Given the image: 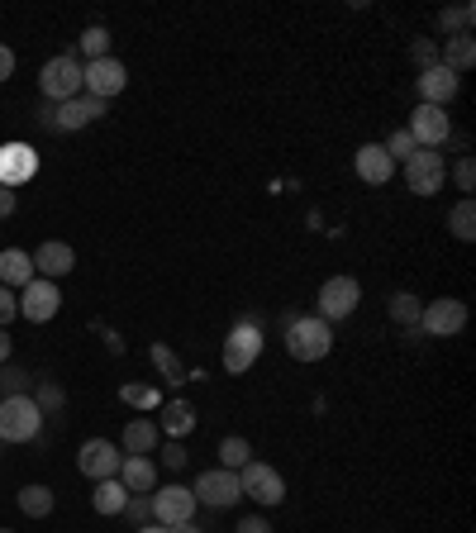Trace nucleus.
Returning <instances> with one entry per match:
<instances>
[{
	"mask_svg": "<svg viewBox=\"0 0 476 533\" xmlns=\"http://www.w3.org/2000/svg\"><path fill=\"white\" fill-rule=\"evenodd\" d=\"M419 329L424 334H434V338H453L467 329V305L453 296H443V300H429L424 310H419Z\"/></svg>",
	"mask_w": 476,
	"mask_h": 533,
	"instance_id": "obj_9",
	"label": "nucleus"
},
{
	"mask_svg": "<svg viewBox=\"0 0 476 533\" xmlns=\"http://www.w3.org/2000/svg\"><path fill=\"white\" fill-rule=\"evenodd\" d=\"M119 395H124L129 405H143V410H148V405H158V395H153V391H143V386H124Z\"/></svg>",
	"mask_w": 476,
	"mask_h": 533,
	"instance_id": "obj_40",
	"label": "nucleus"
},
{
	"mask_svg": "<svg viewBox=\"0 0 476 533\" xmlns=\"http://www.w3.org/2000/svg\"><path fill=\"white\" fill-rule=\"evenodd\" d=\"M162 462H167L172 472H181V467H186L191 457H186V448H181V443H167V448H162Z\"/></svg>",
	"mask_w": 476,
	"mask_h": 533,
	"instance_id": "obj_41",
	"label": "nucleus"
},
{
	"mask_svg": "<svg viewBox=\"0 0 476 533\" xmlns=\"http://www.w3.org/2000/svg\"><path fill=\"white\" fill-rule=\"evenodd\" d=\"M453 186H457V191H467V196L476 191V162H472V158H462V162L453 167Z\"/></svg>",
	"mask_w": 476,
	"mask_h": 533,
	"instance_id": "obj_37",
	"label": "nucleus"
},
{
	"mask_svg": "<svg viewBox=\"0 0 476 533\" xmlns=\"http://www.w3.org/2000/svg\"><path fill=\"white\" fill-rule=\"evenodd\" d=\"M72 267H77V253H72L67 243H58V238L39 243V253H34V272H39L43 281H62Z\"/></svg>",
	"mask_w": 476,
	"mask_h": 533,
	"instance_id": "obj_18",
	"label": "nucleus"
},
{
	"mask_svg": "<svg viewBox=\"0 0 476 533\" xmlns=\"http://www.w3.org/2000/svg\"><path fill=\"white\" fill-rule=\"evenodd\" d=\"M39 91H43V100H53V105L77 100L81 96V62L72 58V53L48 58V62H43V72H39Z\"/></svg>",
	"mask_w": 476,
	"mask_h": 533,
	"instance_id": "obj_3",
	"label": "nucleus"
},
{
	"mask_svg": "<svg viewBox=\"0 0 476 533\" xmlns=\"http://www.w3.org/2000/svg\"><path fill=\"white\" fill-rule=\"evenodd\" d=\"M262 353V329L258 324H238L234 334H229V343H224V372H248L253 362H258Z\"/></svg>",
	"mask_w": 476,
	"mask_h": 533,
	"instance_id": "obj_15",
	"label": "nucleus"
},
{
	"mask_svg": "<svg viewBox=\"0 0 476 533\" xmlns=\"http://www.w3.org/2000/svg\"><path fill=\"white\" fill-rule=\"evenodd\" d=\"M353 167H357V177L367 181V186H386V181L396 177V162L386 158V148H381V143H362V148H357V158H353Z\"/></svg>",
	"mask_w": 476,
	"mask_h": 533,
	"instance_id": "obj_19",
	"label": "nucleus"
},
{
	"mask_svg": "<svg viewBox=\"0 0 476 533\" xmlns=\"http://www.w3.org/2000/svg\"><path fill=\"white\" fill-rule=\"evenodd\" d=\"M448 229H453L457 243H472V238H476V205H472V196H462V200L453 205V215H448Z\"/></svg>",
	"mask_w": 476,
	"mask_h": 533,
	"instance_id": "obj_26",
	"label": "nucleus"
},
{
	"mask_svg": "<svg viewBox=\"0 0 476 533\" xmlns=\"http://www.w3.org/2000/svg\"><path fill=\"white\" fill-rule=\"evenodd\" d=\"M81 53H86L91 62L110 58V29H105V24H91V29L81 34Z\"/></svg>",
	"mask_w": 476,
	"mask_h": 533,
	"instance_id": "obj_30",
	"label": "nucleus"
},
{
	"mask_svg": "<svg viewBox=\"0 0 476 533\" xmlns=\"http://www.w3.org/2000/svg\"><path fill=\"white\" fill-rule=\"evenodd\" d=\"M381 148H386V158H391V162H410V158H415V139H410V129H396Z\"/></svg>",
	"mask_w": 476,
	"mask_h": 533,
	"instance_id": "obj_33",
	"label": "nucleus"
},
{
	"mask_svg": "<svg viewBox=\"0 0 476 533\" xmlns=\"http://www.w3.org/2000/svg\"><path fill=\"white\" fill-rule=\"evenodd\" d=\"M419 310H424V300L405 296V291H400V296H391V319H396L400 329H405V324L415 329V324H419Z\"/></svg>",
	"mask_w": 476,
	"mask_h": 533,
	"instance_id": "obj_31",
	"label": "nucleus"
},
{
	"mask_svg": "<svg viewBox=\"0 0 476 533\" xmlns=\"http://www.w3.org/2000/svg\"><path fill=\"white\" fill-rule=\"evenodd\" d=\"M238 491L248 495V500H258V505H281L286 500V481H281L277 467H267V462H248V467H238Z\"/></svg>",
	"mask_w": 476,
	"mask_h": 533,
	"instance_id": "obj_4",
	"label": "nucleus"
},
{
	"mask_svg": "<svg viewBox=\"0 0 476 533\" xmlns=\"http://www.w3.org/2000/svg\"><path fill=\"white\" fill-rule=\"evenodd\" d=\"M119 486L129 495H148L158 486V467H153L148 457H124V462H119Z\"/></svg>",
	"mask_w": 476,
	"mask_h": 533,
	"instance_id": "obj_20",
	"label": "nucleus"
},
{
	"mask_svg": "<svg viewBox=\"0 0 476 533\" xmlns=\"http://www.w3.org/2000/svg\"><path fill=\"white\" fill-rule=\"evenodd\" d=\"M457 86H462V81H457L448 67H429V72H419V81H415L419 105H438V110H448L453 96H457Z\"/></svg>",
	"mask_w": 476,
	"mask_h": 533,
	"instance_id": "obj_16",
	"label": "nucleus"
},
{
	"mask_svg": "<svg viewBox=\"0 0 476 533\" xmlns=\"http://www.w3.org/2000/svg\"><path fill=\"white\" fill-rule=\"evenodd\" d=\"M410 58L419 62V72H429V67H438V43L434 39H415L410 43Z\"/></svg>",
	"mask_w": 476,
	"mask_h": 533,
	"instance_id": "obj_35",
	"label": "nucleus"
},
{
	"mask_svg": "<svg viewBox=\"0 0 476 533\" xmlns=\"http://www.w3.org/2000/svg\"><path fill=\"white\" fill-rule=\"evenodd\" d=\"M43 429V410L29 395H0V443H29Z\"/></svg>",
	"mask_w": 476,
	"mask_h": 533,
	"instance_id": "obj_2",
	"label": "nucleus"
},
{
	"mask_svg": "<svg viewBox=\"0 0 476 533\" xmlns=\"http://www.w3.org/2000/svg\"><path fill=\"white\" fill-rule=\"evenodd\" d=\"M153 448H158V424H153V419H129L119 453H124V457H148Z\"/></svg>",
	"mask_w": 476,
	"mask_h": 533,
	"instance_id": "obj_21",
	"label": "nucleus"
},
{
	"mask_svg": "<svg viewBox=\"0 0 476 533\" xmlns=\"http://www.w3.org/2000/svg\"><path fill=\"white\" fill-rule=\"evenodd\" d=\"M124 86H129V67L119 58H100V62H86V67H81V91H86V96L115 100Z\"/></svg>",
	"mask_w": 476,
	"mask_h": 533,
	"instance_id": "obj_5",
	"label": "nucleus"
},
{
	"mask_svg": "<svg viewBox=\"0 0 476 533\" xmlns=\"http://www.w3.org/2000/svg\"><path fill=\"white\" fill-rule=\"evenodd\" d=\"M124 500H129V491L119 486V476H110V481H96L91 510H96V514H119V510H124Z\"/></svg>",
	"mask_w": 476,
	"mask_h": 533,
	"instance_id": "obj_25",
	"label": "nucleus"
},
{
	"mask_svg": "<svg viewBox=\"0 0 476 533\" xmlns=\"http://www.w3.org/2000/svg\"><path fill=\"white\" fill-rule=\"evenodd\" d=\"M410 139L415 148H438V143L453 139V119L448 110H438V105H415V115H410Z\"/></svg>",
	"mask_w": 476,
	"mask_h": 533,
	"instance_id": "obj_12",
	"label": "nucleus"
},
{
	"mask_svg": "<svg viewBox=\"0 0 476 533\" xmlns=\"http://www.w3.org/2000/svg\"><path fill=\"white\" fill-rule=\"evenodd\" d=\"M10 319H20V296H15L10 286H0V329H5Z\"/></svg>",
	"mask_w": 476,
	"mask_h": 533,
	"instance_id": "obj_39",
	"label": "nucleus"
},
{
	"mask_svg": "<svg viewBox=\"0 0 476 533\" xmlns=\"http://www.w3.org/2000/svg\"><path fill=\"white\" fill-rule=\"evenodd\" d=\"M172 533H200V529H196V519H191V524H177Z\"/></svg>",
	"mask_w": 476,
	"mask_h": 533,
	"instance_id": "obj_46",
	"label": "nucleus"
},
{
	"mask_svg": "<svg viewBox=\"0 0 476 533\" xmlns=\"http://www.w3.org/2000/svg\"><path fill=\"white\" fill-rule=\"evenodd\" d=\"M362 300V286L353 277H329L319 286V319H348Z\"/></svg>",
	"mask_w": 476,
	"mask_h": 533,
	"instance_id": "obj_13",
	"label": "nucleus"
},
{
	"mask_svg": "<svg viewBox=\"0 0 476 533\" xmlns=\"http://www.w3.org/2000/svg\"><path fill=\"white\" fill-rule=\"evenodd\" d=\"M238 533H272V524H267L262 514H248V519L238 524Z\"/></svg>",
	"mask_w": 476,
	"mask_h": 533,
	"instance_id": "obj_43",
	"label": "nucleus"
},
{
	"mask_svg": "<svg viewBox=\"0 0 476 533\" xmlns=\"http://www.w3.org/2000/svg\"><path fill=\"white\" fill-rule=\"evenodd\" d=\"M148 505H153V524H162V529H177V524H191V519H196V495H191V486H162Z\"/></svg>",
	"mask_w": 476,
	"mask_h": 533,
	"instance_id": "obj_8",
	"label": "nucleus"
},
{
	"mask_svg": "<svg viewBox=\"0 0 476 533\" xmlns=\"http://www.w3.org/2000/svg\"><path fill=\"white\" fill-rule=\"evenodd\" d=\"M10 353H15V338H10V334H5V329H0V367L10 362Z\"/></svg>",
	"mask_w": 476,
	"mask_h": 533,
	"instance_id": "obj_45",
	"label": "nucleus"
},
{
	"mask_svg": "<svg viewBox=\"0 0 476 533\" xmlns=\"http://www.w3.org/2000/svg\"><path fill=\"white\" fill-rule=\"evenodd\" d=\"M191 495H196V505L229 510V505H238V500H243V491H238V472H224V467H215V472H200L196 486H191Z\"/></svg>",
	"mask_w": 476,
	"mask_h": 533,
	"instance_id": "obj_7",
	"label": "nucleus"
},
{
	"mask_svg": "<svg viewBox=\"0 0 476 533\" xmlns=\"http://www.w3.org/2000/svg\"><path fill=\"white\" fill-rule=\"evenodd\" d=\"M34 281V257L20 253V248H5L0 253V286H29Z\"/></svg>",
	"mask_w": 476,
	"mask_h": 533,
	"instance_id": "obj_22",
	"label": "nucleus"
},
{
	"mask_svg": "<svg viewBox=\"0 0 476 533\" xmlns=\"http://www.w3.org/2000/svg\"><path fill=\"white\" fill-rule=\"evenodd\" d=\"M476 62V43H472V34H457V39H448L443 48H438V67H448V72H467Z\"/></svg>",
	"mask_w": 476,
	"mask_h": 533,
	"instance_id": "obj_23",
	"label": "nucleus"
},
{
	"mask_svg": "<svg viewBox=\"0 0 476 533\" xmlns=\"http://www.w3.org/2000/svg\"><path fill=\"white\" fill-rule=\"evenodd\" d=\"M10 77H15V53L0 43V81H10Z\"/></svg>",
	"mask_w": 476,
	"mask_h": 533,
	"instance_id": "obj_44",
	"label": "nucleus"
},
{
	"mask_svg": "<svg viewBox=\"0 0 476 533\" xmlns=\"http://www.w3.org/2000/svg\"><path fill=\"white\" fill-rule=\"evenodd\" d=\"M105 110H110V100H96V96H86V91H81L77 100H62L58 110L48 115V129H53V134H77V129H86V124L100 119Z\"/></svg>",
	"mask_w": 476,
	"mask_h": 533,
	"instance_id": "obj_10",
	"label": "nucleus"
},
{
	"mask_svg": "<svg viewBox=\"0 0 476 533\" xmlns=\"http://www.w3.org/2000/svg\"><path fill=\"white\" fill-rule=\"evenodd\" d=\"M0 533H10V529H0Z\"/></svg>",
	"mask_w": 476,
	"mask_h": 533,
	"instance_id": "obj_48",
	"label": "nucleus"
},
{
	"mask_svg": "<svg viewBox=\"0 0 476 533\" xmlns=\"http://www.w3.org/2000/svg\"><path fill=\"white\" fill-rule=\"evenodd\" d=\"M139 533H172V529H162V524H143Z\"/></svg>",
	"mask_w": 476,
	"mask_h": 533,
	"instance_id": "obj_47",
	"label": "nucleus"
},
{
	"mask_svg": "<svg viewBox=\"0 0 476 533\" xmlns=\"http://www.w3.org/2000/svg\"><path fill=\"white\" fill-rule=\"evenodd\" d=\"M148 357H153V367L162 372V381H167V386H181V381H186V372H181V357L172 353L167 343H153V348H148Z\"/></svg>",
	"mask_w": 476,
	"mask_h": 533,
	"instance_id": "obj_28",
	"label": "nucleus"
},
{
	"mask_svg": "<svg viewBox=\"0 0 476 533\" xmlns=\"http://www.w3.org/2000/svg\"><path fill=\"white\" fill-rule=\"evenodd\" d=\"M34 405H39L43 415H53V410H62V391H58V381H43L39 395H34Z\"/></svg>",
	"mask_w": 476,
	"mask_h": 533,
	"instance_id": "obj_36",
	"label": "nucleus"
},
{
	"mask_svg": "<svg viewBox=\"0 0 476 533\" xmlns=\"http://www.w3.org/2000/svg\"><path fill=\"white\" fill-rule=\"evenodd\" d=\"M162 429L172 438H186L196 429V410H191L186 400H167V405H162Z\"/></svg>",
	"mask_w": 476,
	"mask_h": 533,
	"instance_id": "obj_24",
	"label": "nucleus"
},
{
	"mask_svg": "<svg viewBox=\"0 0 476 533\" xmlns=\"http://www.w3.org/2000/svg\"><path fill=\"white\" fill-rule=\"evenodd\" d=\"M0 395H29V372H20L15 362L0 367Z\"/></svg>",
	"mask_w": 476,
	"mask_h": 533,
	"instance_id": "obj_34",
	"label": "nucleus"
},
{
	"mask_svg": "<svg viewBox=\"0 0 476 533\" xmlns=\"http://www.w3.org/2000/svg\"><path fill=\"white\" fill-rule=\"evenodd\" d=\"M34 172H39V162H34V153H29L24 143H5V148H0V186L15 191V186H24Z\"/></svg>",
	"mask_w": 476,
	"mask_h": 533,
	"instance_id": "obj_17",
	"label": "nucleus"
},
{
	"mask_svg": "<svg viewBox=\"0 0 476 533\" xmlns=\"http://www.w3.org/2000/svg\"><path fill=\"white\" fill-rule=\"evenodd\" d=\"M119 462H124V453H119V443H110V438H86L81 453H77L81 476H91V481H110V476H119Z\"/></svg>",
	"mask_w": 476,
	"mask_h": 533,
	"instance_id": "obj_11",
	"label": "nucleus"
},
{
	"mask_svg": "<svg viewBox=\"0 0 476 533\" xmlns=\"http://www.w3.org/2000/svg\"><path fill=\"white\" fill-rule=\"evenodd\" d=\"M443 181H448V162L438 158L434 148H415V158L405 162V186L415 196H438Z\"/></svg>",
	"mask_w": 476,
	"mask_h": 533,
	"instance_id": "obj_6",
	"label": "nucleus"
},
{
	"mask_svg": "<svg viewBox=\"0 0 476 533\" xmlns=\"http://www.w3.org/2000/svg\"><path fill=\"white\" fill-rule=\"evenodd\" d=\"M15 210H20V196H15L10 186H0V219H10Z\"/></svg>",
	"mask_w": 476,
	"mask_h": 533,
	"instance_id": "obj_42",
	"label": "nucleus"
},
{
	"mask_svg": "<svg viewBox=\"0 0 476 533\" xmlns=\"http://www.w3.org/2000/svg\"><path fill=\"white\" fill-rule=\"evenodd\" d=\"M286 353L296 357V362H324V357L334 353V329H329V319H296V324H286Z\"/></svg>",
	"mask_w": 476,
	"mask_h": 533,
	"instance_id": "obj_1",
	"label": "nucleus"
},
{
	"mask_svg": "<svg viewBox=\"0 0 476 533\" xmlns=\"http://www.w3.org/2000/svg\"><path fill=\"white\" fill-rule=\"evenodd\" d=\"M20 510L29 514V519H48V514H53V491H48V486H24Z\"/></svg>",
	"mask_w": 476,
	"mask_h": 533,
	"instance_id": "obj_29",
	"label": "nucleus"
},
{
	"mask_svg": "<svg viewBox=\"0 0 476 533\" xmlns=\"http://www.w3.org/2000/svg\"><path fill=\"white\" fill-rule=\"evenodd\" d=\"M58 305H62L58 281L34 277V281H29V286L20 291V319H29V324H48V319L58 315Z\"/></svg>",
	"mask_w": 476,
	"mask_h": 533,
	"instance_id": "obj_14",
	"label": "nucleus"
},
{
	"mask_svg": "<svg viewBox=\"0 0 476 533\" xmlns=\"http://www.w3.org/2000/svg\"><path fill=\"white\" fill-rule=\"evenodd\" d=\"M119 514H129V519H134V524H148V519H153V505H148V500H143V495H129V500H124V510Z\"/></svg>",
	"mask_w": 476,
	"mask_h": 533,
	"instance_id": "obj_38",
	"label": "nucleus"
},
{
	"mask_svg": "<svg viewBox=\"0 0 476 533\" xmlns=\"http://www.w3.org/2000/svg\"><path fill=\"white\" fill-rule=\"evenodd\" d=\"M248 462H253V448H248V438L229 434L224 443H219V467H224V472H238V467H248Z\"/></svg>",
	"mask_w": 476,
	"mask_h": 533,
	"instance_id": "obj_27",
	"label": "nucleus"
},
{
	"mask_svg": "<svg viewBox=\"0 0 476 533\" xmlns=\"http://www.w3.org/2000/svg\"><path fill=\"white\" fill-rule=\"evenodd\" d=\"M472 20H476V10H472V5H457V10H443V15H438V24L448 29V39H457V34H467V29H472Z\"/></svg>",
	"mask_w": 476,
	"mask_h": 533,
	"instance_id": "obj_32",
	"label": "nucleus"
}]
</instances>
